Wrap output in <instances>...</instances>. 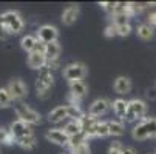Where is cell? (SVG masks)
I'll return each mask as SVG.
<instances>
[{"label":"cell","instance_id":"d6986e66","mask_svg":"<svg viewBox=\"0 0 156 154\" xmlns=\"http://www.w3.org/2000/svg\"><path fill=\"white\" fill-rule=\"evenodd\" d=\"M111 108H113L116 117L125 119L127 109H128V100H125V99H116V100H113V103H111Z\"/></svg>","mask_w":156,"mask_h":154},{"label":"cell","instance_id":"83f0119b","mask_svg":"<svg viewBox=\"0 0 156 154\" xmlns=\"http://www.w3.org/2000/svg\"><path fill=\"white\" fill-rule=\"evenodd\" d=\"M12 103V97L6 88H0V108H8Z\"/></svg>","mask_w":156,"mask_h":154},{"label":"cell","instance_id":"cb8c5ba5","mask_svg":"<svg viewBox=\"0 0 156 154\" xmlns=\"http://www.w3.org/2000/svg\"><path fill=\"white\" fill-rule=\"evenodd\" d=\"M36 43H37V37H34V36H31V34H27V36L22 37L20 46H22V50H23V51H27V53L30 54V53L33 51V48H34Z\"/></svg>","mask_w":156,"mask_h":154},{"label":"cell","instance_id":"5bb4252c","mask_svg":"<svg viewBox=\"0 0 156 154\" xmlns=\"http://www.w3.org/2000/svg\"><path fill=\"white\" fill-rule=\"evenodd\" d=\"M88 93V86L83 80H76V82H70V97H73L74 100H80L82 97H85Z\"/></svg>","mask_w":156,"mask_h":154},{"label":"cell","instance_id":"4dcf8cb0","mask_svg":"<svg viewBox=\"0 0 156 154\" xmlns=\"http://www.w3.org/2000/svg\"><path fill=\"white\" fill-rule=\"evenodd\" d=\"M116 28H118V36H121V37H127V36L131 33V26H130V23L119 25V26H116Z\"/></svg>","mask_w":156,"mask_h":154},{"label":"cell","instance_id":"8992f818","mask_svg":"<svg viewBox=\"0 0 156 154\" xmlns=\"http://www.w3.org/2000/svg\"><path fill=\"white\" fill-rule=\"evenodd\" d=\"M2 17H3V22H5L9 34H19L25 26L23 19H22V15L17 11H5L2 14Z\"/></svg>","mask_w":156,"mask_h":154},{"label":"cell","instance_id":"8fae6325","mask_svg":"<svg viewBox=\"0 0 156 154\" xmlns=\"http://www.w3.org/2000/svg\"><path fill=\"white\" fill-rule=\"evenodd\" d=\"M99 119L90 116L88 113H85V116L79 120L80 122V126H82V134L87 137V139H93L96 137V123H98Z\"/></svg>","mask_w":156,"mask_h":154},{"label":"cell","instance_id":"30bf717a","mask_svg":"<svg viewBox=\"0 0 156 154\" xmlns=\"http://www.w3.org/2000/svg\"><path fill=\"white\" fill-rule=\"evenodd\" d=\"M57 37H59V31L53 25H42L37 29V39L40 42H43L45 45L53 43V42H57Z\"/></svg>","mask_w":156,"mask_h":154},{"label":"cell","instance_id":"7a4b0ae2","mask_svg":"<svg viewBox=\"0 0 156 154\" xmlns=\"http://www.w3.org/2000/svg\"><path fill=\"white\" fill-rule=\"evenodd\" d=\"M53 83H54V74L48 67H43L42 70H39V76H37V80H36L37 97H47Z\"/></svg>","mask_w":156,"mask_h":154},{"label":"cell","instance_id":"f546056e","mask_svg":"<svg viewBox=\"0 0 156 154\" xmlns=\"http://www.w3.org/2000/svg\"><path fill=\"white\" fill-rule=\"evenodd\" d=\"M9 36H11V34H9V31H8L6 25H5V22H3V17H2V14H0V40H6Z\"/></svg>","mask_w":156,"mask_h":154},{"label":"cell","instance_id":"2e32d148","mask_svg":"<svg viewBox=\"0 0 156 154\" xmlns=\"http://www.w3.org/2000/svg\"><path fill=\"white\" fill-rule=\"evenodd\" d=\"M77 17H79V6L77 5H70V6H66L62 12V23L70 26L77 20Z\"/></svg>","mask_w":156,"mask_h":154},{"label":"cell","instance_id":"7402d4cb","mask_svg":"<svg viewBox=\"0 0 156 154\" xmlns=\"http://www.w3.org/2000/svg\"><path fill=\"white\" fill-rule=\"evenodd\" d=\"M136 34H138L139 39H142V40H148V39L153 37V34H154V28H151L148 23H141V25L136 28Z\"/></svg>","mask_w":156,"mask_h":154},{"label":"cell","instance_id":"d590c367","mask_svg":"<svg viewBox=\"0 0 156 154\" xmlns=\"http://www.w3.org/2000/svg\"><path fill=\"white\" fill-rule=\"evenodd\" d=\"M121 154H136V149L131 148V146H124V149H122Z\"/></svg>","mask_w":156,"mask_h":154},{"label":"cell","instance_id":"d6a6232c","mask_svg":"<svg viewBox=\"0 0 156 154\" xmlns=\"http://www.w3.org/2000/svg\"><path fill=\"white\" fill-rule=\"evenodd\" d=\"M116 3H118V2H102V3H101V6H102V8H104L107 12H110L111 15H113V14H115Z\"/></svg>","mask_w":156,"mask_h":154},{"label":"cell","instance_id":"603a6c76","mask_svg":"<svg viewBox=\"0 0 156 154\" xmlns=\"http://www.w3.org/2000/svg\"><path fill=\"white\" fill-rule=\"evenodd\" d=\"M108 129H110V136H122L125 126L122 120H108Z\"/></svg>","mask_w":156,"mask_h":154},{"label":"cell","instance_id":"7c38bea8","mask_svg":"<svg viewBox=\"0 0 156 154\" xmlns=\"http://www.w3.org/2000/svg\"><path fill=\"white\" fill-rule=\"evenodd\" d=\"M9 131L12 133V136L17 139H22V137H28V136H33V125H28L25 122H22V120H14L9 126Z\"/></svg>","mask_w":156,"mask_h":154},{"label":"cell","instance_id":"4fadbf2b","mask_svg":"<svg viewBox=\"0 0 156 154\" xmlns=\"http://www.w3.org/2000/svg\"><path fill=\"white\" fill-rule=\"evenodd\" d=\"M110 106H111V103H110L107 99H96V100L90 105V108H88V114L98 119V117L104 116V114L108 111Z\"/></svg>","mask_w":156,"mask_h":154},{"label":"cell","instance_id":"9a60e30c","mask_svg":"<svg viewBox=\"0 0 156 154\" xmlns=\"http://www.w3.org/2000/svg\"><path fill=\"white\" fill-rule=\"evenodd\" d=\"M65 119H68V108H66V105L56 106L54 109H51L48 113V120L51 123H60Z\"/></svg>","mask_w":156,"mask_h":154},{"label":"cell","instance_id":"836d02e7","mask_svg":"<svg viewBox=\"0 0 156 154\" xmlns=\"http://www.w3.org/2000/svg\"><path fill=\"white\" fill-rule=\"evenodd\" d=\"M105 37H115V36H118V28H116V25L115 23H110L107 28H105Z\"/></svg>","mask_w":156,"mask_h":154},{"label":"cell","instance_id":"ba28073f","mask_svg":"<svg viewBox=\"0 0 156 154\" xmlns=\"http://www.w3.org/2000/svg\"><path fill=\"white\" fill-rule=\"evenodd\" d=\"M47 140L54 143V145H60V146H68L70 145V136L63 131V128H51L47 131L45 134Z\"/></svg>","mask_w":156,"mask_h":154},{"label":"cell","instance_id":"44dd1931","mask_svg":"<svg viewBox=\"0 0 156 154\" xmlns=\"http://www.w3.org/2000/svg\"><path fill=\"white\" fill-rule=\"evenodd\" d=\"M63 131L70 136V139H71V137H76V136H79V134H82L80 122H79V120H70L68 123L63 126Z\"/></svg>","mask_w":156,"mask_h":154},{"label":"cell","instance_id":"5b68a950","mask_svg":"<svg viewBox=\"0 0 156 154\" xmlns=\"http://www.w3.org/2000/svg\"><path fill=\"white\" fill-rule=\"evenodd\" d=\"M88 73L87 65L82 62H73L66 65L63 68V79L68 82H76V80H83Z\"/></svg>","mask_w":156,"mask_h":154},{"label":"cell","instance_id":"3957f363","mask_svg":"<svg viewBox=\"0 0 156 154\" xmlns=\"http://www.w3.org/2000/svg\"><path fill=\"white\" fill-rule=\"evenodd\" d=\"M14 111H16V116L19 117V120L25 122V123H28V125H37V123H40V120H42L40 113H37L36 109H33L30 105H27V103H23V102H19V103L16 105Z\"/></svg>","mask_w":156,"mask_h":154},{"label":"cell","instance_id":"ac0fdd59","mask_svg":"<svg viewBox=\"0 0 156 154\" xmlns=\"http://www.w3.org/2000/svg\"><path fill=\"white\" fill-rule=\"evenodd\" d=\"M27 63L31 70H42L43 67H47V57L43 54H34V53H30L28 54V59H27Z\"/></svg>","mask_w":156,"mask_h":154},{"label":"cell","instance_id":"74e56055","mask_svg":"<svg viewBox=\"0 0 156 154\" xmlns=\"http://www.w3.org/2000/svg\"><path fill=\"white\" fill-rule=\"evenodd\" d=\"M154 154H156V152H154Z\"/></svg>","mask_w":156,"mask_h":154},{"label":"cell","instance_id":"e0dca14e","mask_svg":"<svg viewBox=\"0 0 156 154\" xmlns=\"http://www.w3.org/2000/svg\"><path fill=\"white\" fill-rule=\"evenodd\" d=\"M113 88H115V91L121 96L128 94L131 91V80L125 76H119V77H116V80L113 83Z\"/></svg>","mask_w":156,"mask_h":154},{"label":"cell","instance_id":"9c48e42d","mask_svg":"<svg viewBox=\"0 0 156 154\" xmlns=\"http://www.w3.org/2000/svg\"><path fill=\"white\" fill-rule=\"evenodd\" d=\"M68 148H70L71 154H91L90 145H88V139L83 134H79L76 137H71Z\"/></svg>","mask_w":156,"mask_h":154},{"label":"cell","instance_id":"52a82bcc","mask_svg":"<svg viewBox=\"0 0 156 154\" xmlns=\"http://www.w3.org/2000/svg\"><path fill=\"white\" fill-rule=\"evenodd\" d=\"M6 90L11 94L12 100H19L20 102V100H23L28 96V86H27V83L22 80V79H19V77L9 80Z\"/></svg>","mask_w":156,"mask_h":154},{"label":"cell","instance_id":"277c9868","mask_svg":"<svg viewBox=\"0 0 156 154\" xmlns=\"http://www.w3.org/2000/svg\"><path fill=\"white\" fill-rule=\"evenodd\" d=\"M145 114H147V105L144 100L141 99L128 100V109H127V116H125L127 122H136V120L139 122L145 119Z\"/></svg>","mask_w":156,"mask_h":154},{"label":"cell","instance_id":"484cf974","mask_svg":"<svg viewBox=\"0 0 156 154\" xmlns=\"http://www.w3.org/2000/svg\"><path fill=\"white\" fill-rule=\"evenodd\" d=\"M66 108H68V119H71V120H80L85 116V113L80 109L79 105L68 103V105H66Z\"/></svg>","mask_w":156,"mask_h":154},{"label":"cell","instance_id":"e575fe53","mask_svg":"<svg viewBox=\"0 0 156 154\" xmlns=\"http://www.w3.org/2000/svg\"><path fill=\"white\" fill-rule=\"evenodd\" d=\"M147 23L151 26V28H156V12H151L150 15H148V22Z\"/></svg>","mask_w":156,"mask_h":154},{"label":"cell","instance_id":"1f68e13d","mask_svg":"<svg viewBox=\"0 0 156 154\" xmlns=\"http://www.w3.org/2000/svg\"><path fill=\"white\" fill-rule=\"evenodd\" d=\"M45 50H47V45L37 39V43L34 45V48H33L31 53H34V54H43V56H45Z\"/></svg>","mask_w":156,"mask_h":154},{"label":"cell","instance_id":"f1b7e54d","mask_svg":"<svg viewBox=\"0 0 156 154\" xmlns=\"http://www.w3.org/2000/svg\"><path fill=\"white\" fill-rule=\"evenodd\" d=\"M122 149H124V145L121 142H118V140L116 142H111L110 146H108V154H121Z\"/></svg>","mask_w":156,"mask_h":154},{"label":"cell","instance_id":"8d00e7d4","mask_svg":"<svg viewBox=\"0 0 156 154\" xmlns=\"http://www.w3.org/2000/svg\"><path fill=\"white\" fill-rule=\"evenodd\" d=\"M6 134H8V129H5V128H0V143H3V142H5Z\"/></svg>","mask_w":156,"mask_h":154},{"label":"cell","instance_id":"4316f807","mask_svg":"<svg viewBox=\"0 0 156 154\" xmlns=\"http://www.w3.org/2000/svg\"><path fill=\"white\" fill-rule=\"evenodd\" d=\"M110 136L108 120H98L96 123V137H107Z\"/></svg>","mask_w":156,"mask_h":154},{"label":"cell","instance_id":"ffe728a7","mask_svg":"<svg viewBox=\"0 0 156 154\" xmlns=\"http://www.w3.org/2000/svg\"><path fill=\"white\" fill-rule=\"evenodd\" d=\"M59 56H60V45H59V42L48 43V45H47V50H45V57H47V62H54V60H59Z\"/></svg>","mask_w":156,"mask_h":154},{"label":"cell","instance_id":"6da1fadb","mask_svg":"<svg viewBox=\"0 0 156 154\" xmlns=\"http://www.w3.org/2000/svg\"><path fill=\"white\" fill-rule=\"evenodd\" d=\"M131 136L135 140H147L156 137V117H145L139 120L131 129Z\"/></svg>","mask_w":156,"mask_h":154},{"label":"cell","instance_id":"d4e9b609","mask_svg":"<svg viewBox=\"0 0 156 154\" xmlns=\"http://www.w3.org/2000/svg\"><path fill=\"white\" fill-rule=\"evenodd\" d=\"M22 149H27V151H30V149H33L34 146H36V143H37V140H36V136L33 134V136H28V137H22V139H17V142H16Z\"/></svg>","mask_w":156,"mask_h":154}]
</instances>
